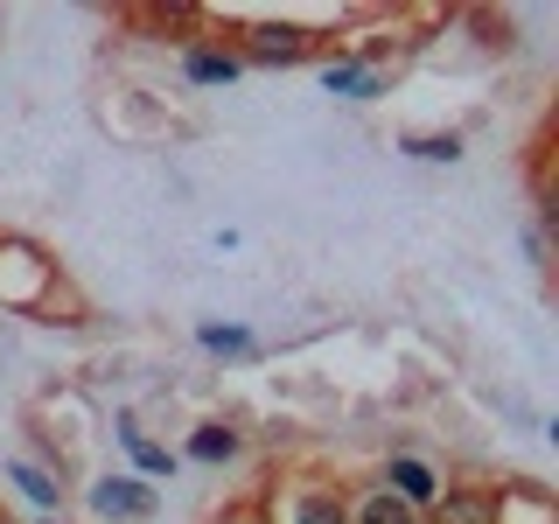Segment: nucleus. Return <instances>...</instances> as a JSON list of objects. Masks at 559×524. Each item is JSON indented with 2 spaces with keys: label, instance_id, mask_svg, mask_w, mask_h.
Segmentation results:
<instances>
[{
  "label": "nucleus",
  "instance_id": "1",
  "mask_svg": "<svg viewBox=\"0 0 559 524\" xmlns=\"http://www.w3.org/2000/svg\"><path fill=\"white\" fill-rule=\"evenodd\" d=\"M384 489H392L406 511H427V503L441 497V476H433L419 454H392V462H384Z\"/></svg>",
  "mask_w": 559,
  "mask_h": 524
},
{
  "label": "nucleus",
  "instance_id": "2",
  "mask_svg": "<svg viewBox=\"0 0 559 524\" xmlns=\"http://www.w3.org/2000/svg\"><path fill=\"white\" fill-rule=\"evenodd\" d=\"M427 524H497V497H483V489H441L427 503Z\"/></svg>",
  "mask_w": 559,
  "mask_h": 524
},
{
  "label": "nucleus",
  "instance_id": "3",
  "mask_svg": "<svg viewBox=\"0 0 559 524\" xmlns=\"http://www.w3.org/2000/svg\"><path fill=\"white\" fill-rule=\"evenodd\" d=\"M280 517L287 524H349V503L336 497V489H294Z\"/></svg>",
  "mask_w": 559,
  "mask_h": 524
},
{
  "label": "nucleus",
  "instance_id": "4",
  "mask_svg": "<svg viewBox=\"0 0 559 524\" xmlns=\"http://www.w3.org/2000/svg\"><path fill=\"white\" fill-rule=\"evenodd\" d=\"M245 43H252L259 63H301L308 49H314V35H301V28H252Z\"/></svg>",
  "mask_w": 559,
  "mask_h": 524
},
{
  "label": "nucleus",
  "instance_id": "5",
  "mask_svg": "<svg viewBox=\"0 0 559 524\" xmlns=\"http://www.w3.org/2000/svg\"><path fill=\"white\" fill-rule=\"evenodd\" d=\"M92 503H98L105 517H147V511H154V497H147V489H140L133 476H119V483H98V497H92Z\"/></svg>",
  "mask_w": 559,
  "mask_h": 524
},
{
  "label": "nucleus",
  "instance_id": "6",
  "mask_svg": "<svg viewBox=\"0 0 559 524\" xmlns=\"http://www.w3.org/2000/svg\"><path fill=\"white\" fill-rule=\"evenodd\" d=\"M349 524H419V511H406L392 489H364L357 511H349Z\"/></svg>",
  "mask_w": 559,
  "mask_h": 524
},
{
  "label": "nucleus",
  "instance_id": "7",
  "mask_svg": "<svg viewBox=\"0 0 559 524\" xmlns=\"http://www.w3.org/2000/svg\"><path fill=\"white\" fill-rule=\"evenodd\" d=\"M182 70H189L197 84H231L238 70H245V57H231V49H189Z\"/></svg>",
  "mask_w": 559,
  "mask_h": 524
},
{
  "label": "nucleus",
  "instance_id": "8",
  "mask_svg": "<svg viewBox=\"0 0 559 524\" xmlns=\"http://www.w3.org/2000/svg\"><path fill=\"white\" fill-rule=\"evenodd\" d=\"M322 78H329V92H357V98H378L384 92V78H378V70H364L357 57H336Z\"/></svg>",
  "mask_w": 559,
  "mask_h": 524
},
{
  "label": "nucleus",
  "instance_id": "9",
  "mask_svg": "<svg viewBox=\"0 0 559 524\" xmlns=\"http://www.w3.org/2000/svg\"><path fill=\"white\" fill-rule=\"evenodd\" d=\"M189 454H197V462H231V454H238V433L231 427H197Z\"/></svg>",
  "mask_w": 559,
  "mask_h": 524
},
{
  "label": "nucleus",
  "instance_id": "10",
  "mask_svg": "<svg viewBox=\"0 0 559 524\" xmlns=\"http://www.w3.org/2000/svg\"><path fill=\"white\" fill-rule=\"evenodd\" d=\"M406 154H419V162H454L462 133H406Z\"/></svg>",
  "mask_w": 559,
  "mask_h": 524
},
{
  "label": "nucleus",
  "instance_id": "11",
  "mask_svg": "<svg viewBox=\"0 0 559 524\" xmlns=\"http://www.w3.org/2000/svg\"><path fill=\"white\" fill-rule=\"evenodd\" d=\"M14 483H22V489H28V497H43V503H57V489H49V476H35V468H28V462H14Z\"/></svg>",
  "mask_w": 559,
  "mask_h": 524
},
{
  "label": "nucleus",
  "instance_id": "12",
  "mask_svg": "<svg viewBox=\"0 0 559 524\" xmlns=\"http://www.w3.org/2000/svg\"><path fill=\"white\" fill-rule=\"evenodd\" d=\"M203 343H210V349H245V336H238V329H210Z\"/></svg>",
  "mask_w": 559,
  "mask_h": 524
}]
</instances>
